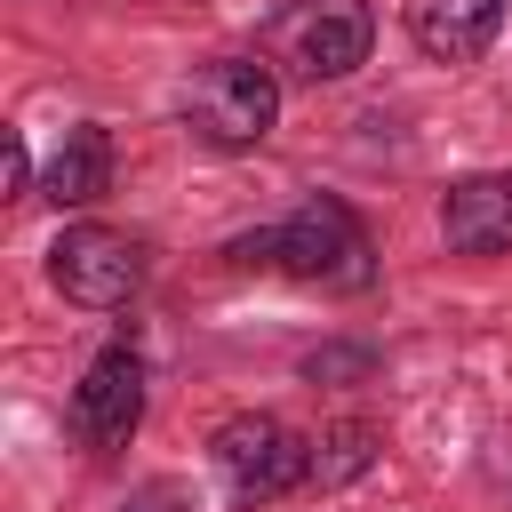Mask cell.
I'll use <instances>...</instances> for the list:
<instances>
[{
  "instance_id": "1",
  "label": "cell",
  "mask_w": 512,
  "mask_h": 512,
  "mask_svg": "<svg viewBox=\"0 0 512 512\" xmlns=\"http://www.w3.org/2000/svg\"><path fill=\"white\" fill-rule=\"evenodd\" d=\"M232 264H280V272L304 280V288H336V296H352V288L376 280V240H368V224H360L344 200L312 192V200H304L296 216H280L272 232L232 240Z\"/></svg>"
},
{
  "instance_id": "2",
  "label": "cell",
  "mask_w": 512,
  "mask_h": 512,
  "mask_svg": "<svg viewBox=\"0 0 512 512\" xmlns=\"http://www.w3.org/2000/svg\"><path fill=\"white\" fill-rule=\"evenodd\" d=\"M376 48L368 0H280L264 24V64L280 80H344Z\"/></svg>"
},
{
  "instance_id": "3",
  "label": "cell",
  "mask_w": 512,
  "mask_h": 512,
  "mask_svg": "<svg viewBox=\"0 0 512 512\" xmlns=\"http://www.w3.org/2000/svg\"><path fill=\"white\" fill-rule=\"evenodd\" d=\"M280 120V72L256 64V56H216L184 80V128L216 152H248L264 144Z\"/></svg>"
},
{
  "instance_id": "4",
  "label": "cell",
  "mask_w": 512,
  "mask_h": 512,
  "mask_svg": "<svg viewBox=\"0 0 512 512\" xmlns=\"http://www.w3.org/2000/svg\"><path fill=\"white\" fill-rule=\"evenodd\" d=\"M208 456H216V472H224V488L240 504H272V496H288V488L312 480V440L288 432L280 416H232V424H216Z\"/></svg>"
},
{
  "instance_id": "5",
  "label": "cell",
  "mask_w": 512,
  "mask_h": 512,
  "mask_svg": "<svg viewBox=\"0 0 512 512\" xmlns=\"http://www.w3.org/2000/svg\"><path fill=\"white\" fill-rule=\"evenodd\" d=\"M48 272H56V288H64L72 304L112 312V304H128V296L144 288V240L120 232V224H72V232H56V248H48Z\"/></svg>"
},
{
  "instance_id": "6",
  "label": "cell",
  "mask_w": 512,
  "mask_h": 512,
  "mask_svg": "<svg viewBox=\"0 0 512 512\" xmlns=\"http://www.w3.org/2000/svg\"><path fill=\"white\" fill-rule=\"evenodd\" d=\"M136 424H144V360H136L128 344H112V352H96L88 376L72 384V432H80L88 448H128Z\"/></svg>"
},
{
  "instance_id": "7",
  "label": "cell",
  "mask_w": 512,
  "mask_h": 512,
  "mask_svg": "<svg viewBox=\"0 0 512 512\" xmlns=\"http://www.w3.org/2000/svg\"><path fill=\"white\" fill-rule=\"evenodd\" d=\"M440 232L456 256H512V176H464L440 200Z\"/></svg>"
},
{
  "instance_id": "8",
  "label": "cell",
  "mask_w": 512,
  "mask_h": 512,
  "mask_svg": "<svg viewBox=\"0 0 512 512\" xmlns=\"http://www.w3.org/2000/svg\"><path fill=\"white\" fill-rule=\"evenodd\" d=\"M408 32L432 64H472L504 32V0H408Z\"/></svg>"
},
{
  "instance_id": "9",
  "label": "cell",
  "mask_w": 512,
  "mask_h": 512,
  "mask_svg": "<svg viewBox=\"0 0 512 512\" xmlns=\"http://www.w3.org/2000/svg\"><path fill=\"white\" fill-rule=\"evenodd\" d=\"M40 192L56 200V208H88V200H104L112 192V136L104 128H64V144H56V160L40 168Z\"/></svg>"
},
{
  "instance_id": "10",
  "label": "cell",
  "mask_w": 512,
  "mask_h": 512,
  "mask_svg": "<svg viewBox=\"0 0 512 512\" xmlns=\"http://www.w3.org/2000/svg\"><path fill=\"white\" fill-rule=\"evenodd\" d=\"M368 464V424H328L312 440V480H352Z\"/></svg>"
},
{
  "instance_id": "11",
  "label": "cell",
  "mask_w": 512,
  "mask_h": 512,
  "mask_svg": "<svg viewBox=\"0 0 512 512\" xmlns=\"http://www.w3.org/2000/svg\"><path fill=\"white\" fill-rule=\"evenodd\" d=\"M120 512H192V504H184V488H176V480H152V488H136Z\"/></svg>"
},
{
  "instance_id": "12",
  "label": "cell",
  "mask_w": 512,
  "mask_h": 512,
  "mask_svg": "<svg viewBox=\"0 0 512 512\" xmlns=\"http://www.w3.org/2000/svg\"><path fill=\"white\" fill-rule=\"evenodd\" d=\"M24 176H32V160H24V136H8V192H24Z\"/></svg>"
}]
</instances>
